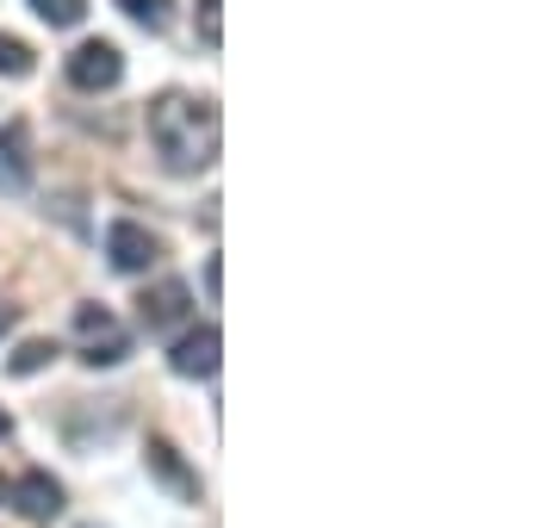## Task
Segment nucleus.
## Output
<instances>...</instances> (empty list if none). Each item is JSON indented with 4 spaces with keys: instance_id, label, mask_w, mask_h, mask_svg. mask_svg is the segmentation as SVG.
Wrapping results in <instances>:
<instances>
[{
    "instance_id": "obj_1",
    "label": "nucleus",
    "mask_w": 559,
    "mask_h": 528,
    "mask_svg": "<svg viewBox=\"0 0 559 528\" xmlns=\"http://www.w3.org/2000/svg\"><path fill=\"white\" fill-rule=\"evenodd\" d=\"M150 143H156L168 175H200L218 163V106L168 87L150 100Z\"/></svg>"
},
{
    "instance_id": "obj_2",
    "label": "nucleus",
    "mask_w": 559,
    "mask_h": 528,
    "mask_svg": "<svg viewBox=\"0 0 559 528\" xmlns=\"http://www.w3.org/2000/svg\"><path fill=\"white\" fill-rule=\"evenodd\" d=\"M75 329H81V361L87 367H119L124 355H131V336H124L119 329V317H112V311L106 305H81L75 311Z\"/></svg>"
},
{
    "instance_id": "obj_3",
    "label": "nucleus",
    "mask_w": 559,
    "mask_h": 528,
    "mask_svg": "<svg viewBox=\"0 0 559 528\" xmlns=\"http://www.w3.org/2000/svg\"><path fill=\"white\" fill-rule=\"evenodd\" d=\"M69 82H75L81 94H106V87H119V82H124L119 44H106V38L75 44V50H69Z\"/></svg>"
},
{
    "instance_id": "obj_4",
    "label": "nucleus",
    "mask_w": 559,
    "mask_h": 528,
    "mask_svg": "<svg viewBox=\"0 0 559 528\" xmlns=\"http://www.w3.org/2000/svg\"><path fill=\"white\" fill-rule=\"evenodd\" d=\"M106 262L119 267V274H150V267L162 262V243L143 224L119 218V224H106Z\"/></svg>"
},
{
    "instance_id": "obj_5",
    "label": "nucleus",
    "mask_w": 559,
    "mask_h": 528,
    "mask_svg": "<svg viewBox=\"0 0 559 528\" xmlns=\"http://www.w3.org/2000/svg\"><path fill=\"white\" fill-rule=\"evenodd\" d=\"M224 361V336L218 324H200V329H187L175 348H168V367H175L180 380H212Z\"/></svg>"
},
{
    "instance_id": "obj_6",
    "label": "nucleus",
    "mask_w": 559,
    "mask_h": 528,
    "mask_svg": "<svg viewBox=\"0 0 559 528\" xmlns=\"http://www.w3.org/2000/svg\"><path fill=\"white\" fill-rule=\"evenodd\" d=\"M187 311H193V292H187V280H156L150 292L138 299V317L150 336H168V329L187 324Z\"/></svg>"
},
{
    "instance_id": "obj_7",
    "label": "nucleus",
    "mask_w": 559,
    "mask_h": 528,
    "mask_svg": "<svg viewBox=\"0 0 559 528\" xmlns=\"http://www.w3.org/2000/svg\"><path fill=\"white\" fill-rule=\"evenodd\" d=\"M25 187H32V131L0 124V193H25Z\"/></svg>"
},
{
    "instance_id": "obj_8",
    "label": "nucleus",
    "mask_w": 559,
    "mask_h": 528,
    "mask_svg": "<svg viewBox=\"0 0 559 528\" xmlns=\"http://www.w3.org/2000/svg\"><path fill=\"white\" fill-rule=\"evenodd\" d=\"M7 504H20L25 523H50V516H62V485L50 479V472H25Z\"/></svg>"
},
{
    "instance_id": "obj_9",
    "label": "nucleus",
    "mask_w": 559,
    "mask_h": 528,
    "mask_svg": "<svg viewBox=\"0 0 559 528\" xmlns=\"http://www.w3.org/2000/svg\"><path fill=\"white\" fill-rule=\"evenodd\" d=\"M143 454H150V472H156V479H162L168 491H180V497H200V479H193V472L180 467L175 442H150Z\"/></svg>"
},
{
    "instance_id": "obj_10",
    "label": "nucleus",
    "mask_w": 559,
    "mask_h": 528,
    "mask_svg": "<svg viewBox=\"0 0 559 528\" xmlns=\"http://www.w3.org/2000/svg\"><path fill=\"white\" fill-rule=\"evenodd\" d=\"M57 355H62V348L50 343V336H32V343H20V355H13V361H7V367H13L20 380H32V373H44V367L57 361Z\"/></svg>"
},
{
    "instance_id": "obj_11",
    "label": "nucleus",
    "mask_w": 559,
    "mask_h": 528,
    "mask_svg": "<svg viewBox=\"0 0 559 528\" xmlns=\"http://www.w3.org/2000/svg\"><path fill=\"white\" fill-rule=\"evenodd\" d=\"M0 75H7V82H25V75H32V44L13 38V32H0Z\"/></svg>"
},
{
    "instance_id": "obj_12",
    "label": "nucleus",
    "mask_w": 559,
    "mask_h": 528,
    "mask_svg": "<svg viewBox=\"0 0 559 528\" xmlns=\"http://www.w3.org/2000/svg\"><path fill=\"white\" fill-rule=\"evenodd\" d=\"M124 20H138L143 32H168V20H175V7L168 0H119Z\"/></svg>"
},
{
    "instance_id": "obj_13",
    "label": "nucleus",
    "mask_w": 559,
    "mask_h": 528,
    "mask_svg": "<svg viewBox=\"0 0 559 528\" xmlns=\"http://www.w3.org/2000/svg\"><path fill=\"white\" fill-rule=\"evenodd\" d=\"M32 13H38L44 25H57V32H69V25L87 20V0H32Z\"/></svg>"
},
{
    "instance_id": "obj_14",
    "label": "nucleus",
    "mask_w": 559,
    "mask_h": 528,
    "mask_svg": "<svg viewBox=\"0 0 559 528\" xmlns=\"http://www.w3.org/2000/svg\"><path fill=\"white\" fill-rule=\"evenodd\" d=\"M193 20H200V38L218 50V44H224V0H200V13H193Z\"/></svg>"
},
{
    "instance_id": "obj_15",
    "label": "nucleus",
    "mask_w": 559,
    "mask_h": 528,
    "mask_svg": "<svg viewBox=\"0 0 559 528\" xmlns=\"http://www.w3.org/2000/svg\"><path fill=\"white\" fill-rule=\"evenodd\" d=\"M13 317H20V311H13V305H0V336H7V329H13Z\"/></svg>"
},
{
    "instance_id": "obj_16",
    "label": "nucleus",
    "mask_w": 559,
    "mask_h": 528,
    "mask_svg": "<svg viewBox=\"0 0 559 528\" xmlns=\"http://www.w3.org/2000/svg\"><path fill=\"white\" fill-rule=\"evenodd\" d=\"M7 497H13V479H7V472H0V504H7Z\"/></svg>"
},
{
    "instance_id": "obj_17",
    "label": "nucleus",
    "mask_w": 559,
    "mask_h": 528,
    "mask_svg": "<svg viewBox=\"0 0 559 528\" xmlns=\"http://www.w3.org/2000/svg\"><path fill=\"white\" fill-rule=\"evenodd\" d=\"M7 435H13V417H7V410H0V442H7Z\"/></svg>"
}]
</instances>
